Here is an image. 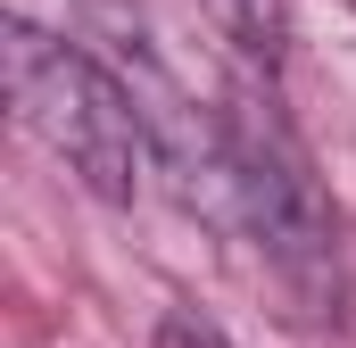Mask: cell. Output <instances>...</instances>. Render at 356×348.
I'll return each mask as SVG.
<instances>
[{
  "mask_svg": "<svg viewBox=\"0 0 356 348\" xmlns=\"http://www.w3.org/2000/svg\"><path fill=\"white\" fill-rule=\"evenodd\" d=\"M216 182L241 216V232L257 241V258L273 265V282L298 299V307H332L340 299V241H332V207L315 191L307 158L273 133V116H232L216 133Z\"/></svg>",
  "mask_w": 356,
  "mask_h": 348,
  "instance_id": "obj_2",
  "label": "cell"
},
{
  "mask_svg": "<svg viewBox=\"0 0 356 348\" xmlns=\"http://www.w3.org/2000/svg\"><path fill=\"white\" fill-rule=\"evenodd\" d=\"M8 108L17 125L99 199H133L149 174V116L141 100L116 84L91 50L42 33V25H8Z\"/></svg>",
  "mask_w": 356,
  "mask_h": 348,
  "instance_id": "obj_1",
  "label": "cell"
},
{
  "mask_svg": "<svg viewBox=\"0 0 356 348\" xmlns=\"http://www.w3.org/2000/svg\"><path fill=\"white\" fill-rule=\"evenodd\" d=\"M158 348H232L216 324H199V315H166L158 324Z\"/></svg>",
  "mask_w": 356,
  "mask_h": 348,
  "instance_id": "obj_3",
  "label": "cell"
}]
</instances>
